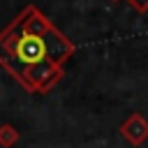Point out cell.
Masks as SVG:
<instances>
[{
  "instance_id": "6da1fadb",
  "label": "cell",
  "mask_w": 148,
  "mask_h": 148,
  "mask_svg": "<svg viewBox=\"0 0 148 148\" xmlns=\"http://www.w3.org/2000/svg\"><path fill=\"white\" fill-rule=\"evenodd\" d=\"M74 42L35 5L0 30V67L30 95H49L65 79Z\"/></svg>"
},
{
  "instance_id": "7a4b0ae2",
  "label": "cell",
  "mask_w": 148,
  "mask_h": 148,
  "mask_svg": "<svg viewBox=\"0 0 148 148\" xmlns=\"http://www.w3.org/2000/svg\"><path fill=\"white\" fill-rule=\"evenodd\" d=\"M118 132L130 146H141L143 141H148V120L141 113H132L120 123Z\"/></svg>"
},
{
  "instance_id": "3957f363",
  "label": "cell",
  "mask_w": 148,
  "mask_h": 148,
  "mask_svg": "<svg viewBox=\"0 0 148 148\" xmlns=\"http://www.w3.org/2000/svg\"><path fill=\"white\" fill-rule=\"evenodd\" d=\"M18 139H21V134L12 123H2L0 125V148H12V146L18 143Z\"/></svg>"
},
{
  "instance_id": "277c9868",
  "label": "cell",
  "mask_w": 148,
  "mask_h": 148,
  "mask_svg": "<svg viewBox=\"0 0 148 148\" xmlns=\"http://www.w3.org/2000/svg\"><path fill=\"white\" fill-rule=\"evenodd\" d=\"M127 5L136 14H148V0H127Z\"/></svg>"
},
{
  "instance_id": "5b68a950",
  "label": "cell",
  "mask_w": 148,
  "mask_h": 148,
  "mask_svg": "<svg viewBox=\"0 0 148 148\" xmlns=\"http://www.w3.org/2000/svg\"><path fill=\"white\" fill-rule=\"evenodd\" d=\"M111 2H118V0H111Z\"/></svg>"
}]
</instances>
